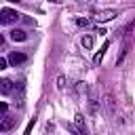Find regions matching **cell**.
I'll return each mask as SVG.
<instances>
[{
    "mask_svg": "<svg viewBox=\"0 0 135 135\" xmlns=\"http://www.w3.org/2000/svg\"><path fill=\"white\" fill-rule=\"evenodd\" d=\"M21 19V15L17 13V11H13V8H0V25H13V23H17Z\"/></svg>",
    "mask_w": 135,
    "mask_h": 135,
    "instance_id": "cell-1",
    "label": "cell"
},
{
    "mask_svg": "<svg viewBox=\"0 0 135 135\" xmlns=\"http://www.w3.org/2000/svg\"><path fill=\"white\" fill-rule=\"evenodd\" d=\"M25 59H27V57H25V53H19V51H13V53H8V59H6V61H8L11 65H15V68H17V65H21V63H25Z\"/></svg>",
    "mask_w": 135,
    "mask_h": 135,
    "instance_id": "cell-2",
    "label": "cell"
},
{
    "mask_svg": "<svg viewBox=\"0 0 135 135\" xmlns=\"http://www.w3.org/2000/svg\"><path fill=\"white\" fill-rule=\"evenodd\" d=\"M13 127H15V116L2 114V116H0V131H11Z\"/></svg>",
    "mask_w": 135,
    "mask_h": 135,
    "instance_id": "cell-3",
    "label": "cell"
},
{
    "mask_svg": "<svg viewBox=\"0 0 135 135\" xmlns=\"http://www.w3.org/2000/svg\"><path fill=\"white\" fill-rule=\"evenodd\" d=\"M116 15H118V13H116L114 8H108V11H99V13L95 15V19H97V21H110V19H114Z\"/></svg>",
    "mask_w": 135,
    "mask_h": 135,
    "instance_id": "cell-4",
    "label": "cell"
},
{
    "mask_svg": "<svg viewBox=\"0 0 135 135\" xmlns=\"http://www.w3.org/2000/svg\"><path fill=\"white\" fill-rule=\"evenodd\" d=\"M25 38H27V34H25L23 30H13V32H11V40H13V42H23Z\"/></svg>",
    "mask_w": 135,
    "mask_h": 135,
    "instance_id": "cell-5",
    "label": "cell"
},
{
    "mask_svg": "<svg viewBox=\"0 0 135 135\" xmlns=\"http://www.w3.org/2000/svg\"><path fill=\"white\" fill-rule=\"evenodd\" d=\"M108 46H110V40H105V42H103V46H101V51H99V53L95 55V63H99V61L103 59V55H105V51H108Z\"/></svg>",
    "mask_w": 135,
    "mask_h": 135,
    "instance_id": "cell-6",
    "label": "cell"
},
{
    "mask_svg": "<svg viewBox=\"0 0 135 135\" xmlns=\"http://www.w3.org/2000/svg\"><path fill=\"white\" fill-rule=\"evenodd\" d=\"M0 89H2V93H11L13 91V80H2Z\"/></svg>",
    "mask_w": 135,
    "mask_h": 135,
    "instance_id": "cell-7",
    "label": "cell"
},
{
    "mask_svg": "<svg viewBox=\"0 0 135 135\" xmlns=\"http://www.w3.org/2000/svg\"><path fill=\"white\" fill-rule=\"evenodd\" d=\"M82 46L84 49H91L93 46V36H82Z\"/></svg>",
    "mask_w": 135,
    "mask_h": 135,
    "instance_id": "cell-8",
    "label": "cell"
},
{
    "mask_svg": "<svg viewBox=\"0 0 135 135\" xmlns=\"http://www.w3.org/2000/svg\"><path fill=\"white\" fill-rule=\"evenodd\" d=\"M105 103H108L110 112H114V99H112V95H110V93H108V97H105Z\"/></svg>",
    "mask_w": 135,
    "mask_h": 135,
    "instance_id": "cell-9",
    "label": "cell"
},
{
    "mask_svg": "<svg viewBox=\"0 0 135 135\" xmlns=\"http://www.w3.org/2000/svg\"><path fill=\"white\" fill-rule=\"evenodd\" d=\"M76 124L80 127V133H84V124H82V114H76Z\"/></svg>",
    "mask_w": 135,
    "mask_h": 135,
    "instance_id": "cell-10",
    "label": "cell"
},
{
    "mask_svg": "<svg viewBox=\"0 0 135 135\" xmlns=\"http://www.w3.org/2000/svg\"><path fill=\"white\" fill-rule=\"evenodd\" d=\"M76 23H78L80 27H86V25H89V19H76Z\"/></svg>",
    "mask_w": 135,
    "mask_h": 135,
    "instance_id": "cell-11",
    "label": "cell"
},
{
    "mask_svg": "<svg viewBox=\"0 0 135 135\" xmlns=\"http://www.w3.org/2000/svg\"><path fill=\"white\" fill-rule=\"evenodd\" d=\"M6 63H8V61H6L4 57H0V70H6Z\"/></svg>",
    "mask_w": 135,
    "mask_h": 135,
    "instance_id": "cell-12",
    "label": "cell"
},
{
    "mask_svg": "<svg viewBox=\"0 0 135 135\" xmlns=\"http://www.w3.org/2000/svg\"><path fill=\"white\" fill-rule=\"evenodd\" d=\"M6 108H8V105H6V103H4V101H0V116H2V114H4V112H6Z\"/></svg>",
    "mask_w": 135,
    "mask_h": 135,
    "instance_id": "cell-13",
    "label": "cell"
},
{
    "mask_svg": "<svg viewBox=\"0 0 135 135\" xmlns=\"http://www.w3.org/2000/svg\"><path fill=\"white\" fill-rule=\"evenodd\" d=\"M2 42H4V38H2V34H0V44H2Z\"/></svg>",
    "mask_w": 135,
    "mask_h": 135,
    "instance_id": "cell-14",
    "label": "cell"
},
{
    "mask_svg": "<svg viewBox=\"0 0 135 135\" xmlns=\"http://www.w3.org/2000/svg\"><path fill=\"white\" fill-rule=\"evenodd\" d=\"M0 84H2V82H0Z\"/></svg>",
    "mask_w": 135,
    "mask_h": 135,
    "instance_id": "cell-15",
    "label": "cell"
}]
</instances>
